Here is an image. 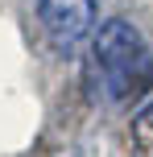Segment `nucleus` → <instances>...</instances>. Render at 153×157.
<instances>
[{"label":"nucleus","instance_id":"obj_2","mask_svg":"<svg viewBox=\"0 0 153 157\" xmlns=\"http://www.w3.org/2000/svg\"><path fill=\"white\" fill-rule=\"evenodd\" d=\"M95 0H37V21L58 54H71L87 37H95Z\"/></svg>","mask_w":153,"mask_h":157},{"label":"nucleus","instance_id":"obj_1","mask_svg":"<svg viewBox=\"0 0 153 157\" xmlns=\"http://www.w3.org/2000/svg\"><path fill=\"white\" fill-rule=\"evenodd\" d=\"M91 87L112 108L132 103L145 91H153V50L132 21L112 17L95 29V37H91Z\"/></svg>","mask_w":153,"mask_h":157},{"label":"nucleus","instance_id":"obj_3","mask_svg":"<svg viewBox=\"0 0 153 157\" xmlns=\"http://www.w3.org/2000/svg\"><path fill=\"white\" fill-rule=\"evenodd\" d=\"M132 153L137 157H153V99L132 116Z\"/></svg>","mask_w":153,"mask_h":157}]
</instances>
